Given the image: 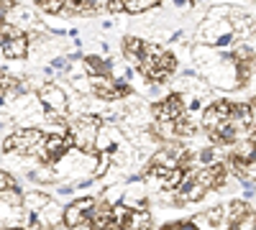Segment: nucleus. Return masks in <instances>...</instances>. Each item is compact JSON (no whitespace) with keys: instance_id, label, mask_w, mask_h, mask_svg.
<instances>
[{"instance_id":"obj_13","label":"nucleus","mask_w":256,"mask_h":230,"mask_svg":"<svg viewBox=\"0 0 256 230\" xmlns=\"http://www.w3.org/2000/svg\"><path fill=\"white\" fill-rule=\"evenodd\" d=\"M248 213H251L248 202H244V200H233V202L228 205V210H226V225H236V223L244 220Z\"/></svg>"},{"instance_id":"obj_20","label":"nucleus","mask_w":256,"mask_h":230,"mask_svg":"<svg viewBox=\"0 0 256 230\" xmlns=\"http://www.w3.org/2000/svg\"><path fill=\"white\" fill-rule=\"evenodd\" d=\"M223 120V115H220V110L216 108V105H210L208 110H205V115H202V125H205V131H210V128H216V125Z\"/></svg>"},{"instance_id":"obj_14","label":"nucleus","mask_w":256,"mask_h":230,"mask_svg":"<svg viewBox=\"0 0 256 230\" xmlns=\"http://www.w3.org/2000/svg\"><path fill=\"white\" fill-rule=\"evenodd\" d=\"M84 72H88L90 77L95 74H105V72H110V61H105L102 56H84Z\"/></svg>"},{"instance_id":"obj_2","label":"nucleus","mask_w":256,"mask_h":230,"mask_svg":"<svg viewBox=\"0 0 256 230\" xmlns=\"http://www.w3.org/2000/svg\"><path fill=\"white\" fill-rule=\"evenodd\" d=\"M72 133V143L74 149L84 151V154H95L98 149V133H100V120L98 118H80L74 125H70Z\"/></svg>"},{"instance_id":"obj_19","label":"nucleus","mask_w":256,"mask_h":230,"mask_svg":"<svg viewBox=\"0 0 256 230\" xmlns=\"http://www.w3.org/2000/svg\"><path fill=\"white\" fill-rule=\"evenodd\" d=\"M10 20L13 23H24V26H31V23H36V18H34V13H31V8H16L13 13H10Z\"/></svg>"},{"instance_id":"obj_33","label":"nucleus","mask_w":256,"mask_h":230,"mask_svg":"<svg viewBox=\"0 0 256 230\" xmlns=\"http://www.w3.org/2000/svg\"><path fill=\"white\" fill-rule=\"evenodd\" d=\"M52 67H54V69H64V67H67V61H64V59H54Z\"/></svg>"},{"instance_id":"obj_30","label":"nucleus","mask_w":256,"mask_h":230,"mask_svg":"<svg viewBox=\"0 0 256 230\" xmlns=\"http://www.w3.org/2000/svg\"><path fill=\"white\" fill-rule=\"evenodd\" d=\"M0 182H3V190H18V184H16V179L8 174V172H3L0 174Z\"/></svg>"},{"instance_id":"obj_9","label":"nucleus","mask_w":256,"mask_h":230,"mask_svg":"<svg viewBox=\"0 0 256 230\" xmlns=\"http://www.w3.org/2000/svg\"><path fill=\"white\" fill-rule=\"evenodd\" d=\"M3 54H6V59H24L28 54V38L26 36L3 38Z\"/></svg>"},{"instance_id":"obj_27","label":"nucleus","mask_w":256,"mask_h":230,"mask_svg":"<svg viewBox=\"0 0 256 230\" xmlns=\"http://www.w3.org/2000/svg\"><path fill=\"white\" fill-rule=\"evenodd\" d=\"M208 18H212V20H223V18H230V8H212L210 13H208Z\"/></svg>"},{"instance_id":"obj_7","label":"nucleus","mask_w":256,"mask_h":230,"mask_svg":"<svg viewBox=\"0 0 256 230\" xmlns=\"http://www.w3.org/2000/svg\"><path fill=\"white\" fill-rule=\"evenodd\" d=\"M64 223V213H62V207L49 202L41 213H36V220L31 228H49V225H62Z\"/></svg>"},{"instance_id":"obj_11","label":"nucleus","mask_w":256,"mask_h":230,"mask_svg":"<svg viewBox=\"0 0 256 230\" xmlns=\"http://www.w3.org/2000/svg\"><path fill=\"white\" fill-rule=\"evenodd\" d=\"M230 26H233V33L238 38H246V36L254 33V20L244 10H230Z\"/></svg>"},{"instance_id":"obj_29","label":"nucleus","mask_w":256,"mask_h":230,"mask_svg":"<svg viewBox=\"0 0 256 230\" xmlns=\"http://www.w3.org/2000/svg\"><path fill=\"white\" fill-rule=\"evenodd\" d=\"M16 36H24V33H20L18 26H10L6 20V23H3V38H16Z\"/></svg>"},{"instance_id":"obj_28","label":"nucleus","mask_w":256,"mask_h":230,"mask_svg":"<svg viewBox=\"0 0 256 230\" xmlns=\"http://www.w3.org/2000/svg\"><path fill=\"white\" fill-rule=\"evenodd\" d=\"M184 102H187V110H190V113H198V110L202 108V100H200L198 95H192V97H184Z\"/></svg>"},{"instance_id":"obj_12","label":"nucleus","mask_w":256,"mask_h":230,"mask_svg":"<svg viewBox=\"0 0 256 230\" xmlns=\"http://www.w3.org/2000/svg\"><path fill=\"white\" fill-rule=\"evenodd\" d=\"M144 51H146V44H144L141 38H134V36H126L123 38V54H126V59L131 61V64L138 67V61L144 59Z\"/></svg>"},{"instance_id":"obj_23","label":"nucleus","mask_w":256,"mask_h":230,"mask_svg":"<svg viewBox=\"0 0 256 230\" xmlns=\"http://www.w3.org/2000/svg\"><path fill=\"white\" fill-rule=\"evenodd\" d=\"M20 202V195L16 192V190H3V207H18Z\"/></svg>"},{"instance_id":"obj_1","label":"nucleus","mask_w":256,"mask_h":230,"mask_svg":"<svg viewBox=\"0 0 256 230\" xmlns=\"http://www.w3.org/2000/svg\"><path fill=\"white\" fill-rule=\"evenodd\" d=\"M44 141H46V136L41 133V131H36V128H20L10 138H6L3 151L6 154L8 151H18V154H26V156H38Z\"/></svg>"},{"instance_id":"obj_25","label":"nucleus","mask_w":256,"mask_h":230,"mask_svg":"<svg viewBox=\"0 0 256 230\" xmlns=\"http://www.w3.org/2000/svg\"><path fill=\"white\" fill-rule=\"evenodd\" d=\"M192 220V225L195 228H216V223H212V218H210V213H202V215H195V218H190Z\"/></svg>"},{"instance_id":"obj_8","label":"nucleus","mask_w":256,"mask_h":230,"mask_svg":"<svg viewBox=\"0 0 256 230\" xmlns=\"http://www.w3.org/2000/svg\"><path fill=\"white\" fill-rule=\"evenodd\" d=\"M64 225H70V228H95L92 225V215L84 213L77 202L64 210Z\"/></svg>"},{"instance_id":"obj_32","label":"nucleus","mask_w":256,"mask_h":230,"mask_svg":"<svg viewBox=\"0 0 256 230\" xmlns=\"http://www.w3.org/2000/svg\"><path fill=\"white\" fill-rule=\"evenodd\" d=\"M123 192H126V190H108V192H105V202H116V200H120Z\"/></svg>"},{"instance_id":"obj_31","label":"nucleus","mask_w":256,"mask_h":230,"mask_svg":"<svg viewBox=\"0 0 256 230\" xmlns=\"http://www.w3.org/2000/svg\"><path fill=\"white\" fill-rule=\"evenodd\" d=\"M31 177L38 179V182H49V179H52V172H49V169H36Z\"/></svg>"},{"instance_id":"obj_21","label":"nucleus","mask_w":256,"mask_h":230,"mask_svg":"<svg viewBox=\"0 0 256 230\" xmlns=\"http://www.w3.org/2000/svg\"><path fill=\"white\" fill-rule=\"evenodd\" d=\"M174 125H177V136L182 138V136H195L198 133V125L192 123L187 115H182L180 120H174Z\"/></svg>"},{"instance_id":"obj_15","label":"nucleus","mask_w":256,"mask_h":230,"mask_svg":"<svg viewBox=\"0 0 256 230\" xmlns=\"http://www.w3.org/2000/svg\"><path fill=\"white\" fill-rule=\"evenodd\" d=\"M113 138H120L118 131L113 128V125H105V128H100V133H98V143H95V146H98L100 151H110Z\"/></svg>"},{"instance_id":"obj_4","label":"nucleus","mask_w":256,"mask_h":230,"mask_svg":"<svg viewBox=\"0 0 256 230\" xmlns=\"http://www.w3.org/2000/svg\"><path fill=\"white\" fill-rule=\"evenodd\" d=\"M70 146H74L72 143V138H64V136H46V141H44V146H41V151H38V159L44 161V164H52V161H59L64 154L70 151Z\"/></svg>"},{"instance_id":"obj_34","label":"nucleus","mask_w":256,"mask_h":230,"mask_svg":"<svg viewBox=\"0 0 256 230\" xmlns=\"http://www.w3.org/2000/svg\"><path fill=\"white\" fill-rule=\"evenodd\" d=\"M248 136H251V141L256 143V128H251V133H248Z\"/></svg>"},{"instance_id":"obj_26","label":"nucleus","mask_w":256,"mask_h":230,"mask_svg":"<svg viewBox=\"0 0 256 230\" xmlns=\"http://www.w3.org/2000/svg\"><path fill=\"white\" fill-rule=\"evenodd\" d=\"M216 156H218V154H216V146H210V149H202V151H200L198 159L202 161V166H210V164H216Z\"/></svg>"},{"instance_id":"obj_35","label":"nucleus","mask_w":256,"mask_h":230,"mask_svg":"<svg viewBox=\"0 0 256 230\" xmlns=\"http://www.w3.org/2000/svg\"><path fill=\"white\" fill-rule=\"evenodd\" d=\"M34 3H41V0H34Z\"/></svg>"},{"instance_id":"obj_10","label":"nucleus","mask_w":256,"mask_h":230,"mask_svg":"<svg viewBox=\"0 0 256 230\" xmlns=\"http://www.w3.org/2000/svg\"><path fill=\"white\" fill-rule=\"evenodd\" d=\"M123 202L131 205L134 210H141V207H146V190H144V182H131L126 187L123 192Z\"/></svg>"},{"instance_id":"obj_18","label":"nucleus","mask_w":256,"mask_h":230,"mask_svg":"<svg viewBox=\"0 0 256 230\" xmlns=\"http://www.w3.org/2000/svg\"><path fill=\"white\" fill-rule=\"evenodd\" d=\"M126 3V13H144V10H148V8H154V5H159V0H123Z\"/></svg>"},{"instance_id":"obj_3","label":"nucleus","mask_w":256,"mask_h":230,"mask_svg":"<svg viewBox=\"0 0 256 230\" xmlns=\"http://www.w3.org/2000/svg\"><path fill=\"white\" fill-rule=\"evenodd\" d=\"M152 113H154L156 120H180L182 115H187L184 97H182V95H169L166 100L156 102Z\"/></svg>"},{"instance_id":"obj_17","label":"nucleus","mask_w":256,"mask_h":230,"mask_svg":"<svg viewBox=\"0 0 256 230\" xmlns=\"http://www.w3.org/2000/svg\"><path fill=\"white\" fill-rule=\"evenodd\" d=\"M126 228H152V215H148V210L146 207H141V210H134L131 213V218H128V223H126Z\"/></svg>"},{"instance_id":"obj_22","label":"nucleus","mask_w":256,"mask_h":230,"mask_svg":"<svg viewBox=\"0 0 256 230\" xmlns=\"http://www.w3.org/2000/svg\"><path fill=\"white\" fill-rule=\"evenodd\" d=\"M110 161H113L110 151H100V156H98V169L92 172V177H102L105 172H108V166H110Z\"/></svg>"},{"instance_id":"obj_6","label":"nucleus","mask_w":256,"mask_h":230,"mask_svg":"<svg viewBox=\"0 0 256 230\" xmlns=\"http://www.w3.org/2000/svg\"><path fill=\"white\" fill-rule=\"evenodd\" d=\"M38 97H41V102H44V105H46L49 110H59V113L67 110V95H64L56 85H46V87H41Z\"/></svg>"},{"instance_id":"obj_24","label":"nucleus","mask_w":256,"mask_h":230,"mask_svg":"<svg viewBox=\"0 0 256 230\" xmlns=\"http://www.w3.org/2000/svg\"><path fill=\"white\" fill-rule=\"evenodd\" d=\"M41 10H46V13H62L64 10V0H41Z\"/></svg>"},{"instance_id":"obj_16","label":"nucleus","mask_w":256,"mask_h":230,"mask_svg":"<svg viewBox=\"0 0 256 230\" xmlns=\"http://www.w3.org/2000/svg\"><path fill=\"white\" fill-rule=\"evenodd\" d=\"M49 202H52V200H49L46 195H41V192H31V195H26V200H24V205H26L28 213H41Z\"/></svg>"},{"instance_id":"obj_5","label":"nucleus","mask_w":256,"mask_h":230,"mask_svg":"<svg viewBox=\"0 0 256 230\" xmlns=\"http://www.w3.org/2000/svg\"><path fill=\"white\" fill-rule=\"evenodd\" d=\"M92 79V95H98V97H102V100H116V97H120V90H118V85H116V79L105 72V74H95V77H90Z\"/></svg>"}]
</instances>
